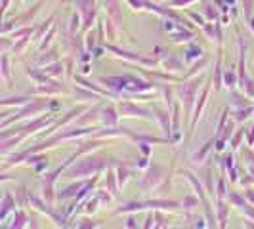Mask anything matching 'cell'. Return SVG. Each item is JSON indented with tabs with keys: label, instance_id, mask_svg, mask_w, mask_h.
I'll use <instances>...</instances> for the list:
<instances>
[{
	"label": "cell",
	"instance_id": "obj_1",
	"mask_svg": "<svg viewBox=\"0 0 254 229\" xmlns=\"http://www.w3.org/2000/svg\"><path fill=\"white\" fill-rule=\"evenodd\" d=\"M103 119H105V122L107 124H115V113H113V109H107L105 111V117H103Z\"/></svg>",
	"mask_w": 254,
	"mask_h": 229
}]
</instances>
